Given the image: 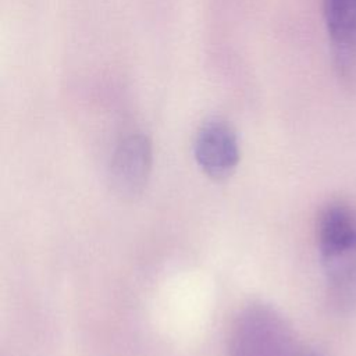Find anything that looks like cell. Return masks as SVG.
Wrapping results in <instances>:
<instances>
[{"instance_id": "6da1fadb", "label": "cell", "mask_w": 356, "mask_h": 356, "mask_svg": "<svg viewBox=\"0 0 356 356\" xmlns=\"http://www.w3.org/2000/svg\"><path fill=\"white\" fill-rule=\"evenodd\" d=\"M328 303L341 316L356 314V207L328 202L316 224Z\"/></svg>"}, {"instance_id": "7a4b0ae2", "label": "cell", "mask_w": 356, "mask_h": 356, "mask_svg": "<svg viewBox=\"0 0 356 356\" xmlns=\"http://www.w3.org/2000/svg\"><path fill=\"white\" fill-rule=\"evenodd\" d=\"M229 356H302L293 331L271 307L253 305L232 327Z\"/></svg>"}, {"instance_id": "3957f363", "label": "cell", "mask_w": 356, "mask_h": 356, "mask_svg": "<svg viewBox=\"0 0 356 356\" xmlns=\"http://www.w3.org/2000/svg\"><path fill=\"white\" fill-rule=\"evenodd\" d=\"M332 63L341 83L356 88V0H324Z\"/></svg>"}, {"instance_id": "277c9868", "label": "cell", "mask_w": 356, "mask_h": 356, "mask_svg": "<svg viewBox=\"0 0 356 356\" xmlns=\"http://www.w3.org/2000/svg\"><path fill=\"white\" fill-rule=\"evenodd\" d=\"M153 161L152 143L142 134L125 136L111 159L110 182L113 191L122 199L139 196L150 177Z\"/></svg>"}, {"instance_id": "5b68a950", "label": "cell", "mask_w": 356, "mask_h": 356, "mask_svg": "<svg viewBox=\"0 0 356 356\" xmlns=\"http://www.w3.org/2000/svg\"><path fill=\"white\" fill-rule=\"evenodd\" d=\"M193 152L199 167L214 179H224L231 175L239 161L236 134L221 118H211L200 127Z\"/></svg>"}, {"instance_id": "8992f818", "label": "cell", "mask_w": 356, "mask_h": 356, "mask_svg": "<svg viewBox=\"0 0 356 356\" xmlns=\"http://www.w3.org/2000/svg\"><path fill=\"white\" fill-rule=\"evenodd\" d=\"M302 356H320V355L316 353V352H312V350H305Z\"/></svg>"}]
</instances>
